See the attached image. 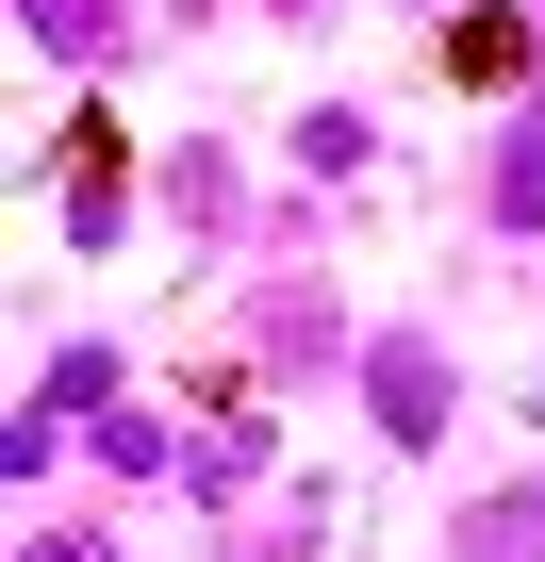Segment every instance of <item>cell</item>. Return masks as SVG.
<instances>
[{
    "mask_svg": "<svg viewBox=\"0 0 545 562\" xmlns=\"http://www.w3.org/2000/svg\"><path fill=\"white\" fill-rule=\"evenodd\" d=\"M34 397H50V414H116V348H50Z\"/></svg>",
    "mask_w": 545,
    "mask_h": 562,
    "instance_id": "cell-12",
    "label": "cell"
},
{
    "mask_svg": "<svg viewBox=\"0 0 545 562\" xmlns=\"http://www.w3.org/2000/svg\"><path fill=\"white\" fill-rule=\"evenodd\" d=\"M248 348L282 364V381H315V364H364V348H348V315H331V281H264V299H248Z\"/></svg>",
    "mask_w": 545,
    "mask_h": 562,
    "instance_id": "cell-3",
    "label": "cell"
},
{
    "mask_svg": "<svg viewBox=\"0 0 545 562\" xmlns=\"http://www.w3.org/2000/svg\"><path fill=\"white\" fill-rule=\"evenodd\" d=\"M413 18H446V0H413Z\"/></svg>",
    "mask_w": 545,
    "mask_h": 562,
    "instance_id": "cell-14",
    "label": "cell"
},
{
    "mask_svg": "<svg viewBox=\"0 0 545 562\" xmlns=\"http://www.w3.org/2000/svg\"><path fill=\"white\" fill-rule=\"evenodd\" d=\"M364 414H381V447H446V414H463L446 348H430V331H381V348H364Z\"/></svg>",
    "mask_w": 545,
    "mask_h": 562,
    "instance_id": "cell-1",
    "label": "cell"
},
{
    "mask_svg": "<svg viewBox=\"0 0 545 562\" xmlns=\"http://www.w3.org/2000/svg\"><path fill=\"white\" fill-rule=\"evenodd\" d=\"M364 166H381V133H364L348 100H315V116H298V182H364Z\"/></svg>",
    "mask_w": 545,
    "mask_h": 562,
    "instance_id": "cell-9",
    "label": "cell"
},
{
    "mask_svg": "<svg viewBox=\"0 0 545 562\" xmlns=\"http://www.w3.org/2000/svg\"><path fill=\"white\" fill-rule=\"evenodd\" d=\"M83 447H100L116 480H182V430H166V414H83Z\"/></svg>",
    "mask_w": 545,
    "mask_h": 562,
    "instance_id": "cell-10",
    "label": "cell"
},
{
    "mask_svg": "<svg viewBox=\"0 0 545 562\" xmlns=\"http://www.w3.org/2000/svg\"><path fill=\"white\" fill-rule=\"evenodd\" d=\"M18 562H116V529H34Z\"/></svg>",
    "mask_w": 545,
    "mask_h": 562,
    "instance_id": "cell-13",
    "label": "cell"
},
{
    "mask_svg": "<svg viewBox=\"0 0 545 562\" xmlns=\"http://www.w3.org/2000/svg\"><path fill=\"white\" fill-rule=\"evenodd\" d=\"M446 562H545V480H529V496H479Z\"/></svg>",
    "mask_w": 545,
    "mask_h": 562,
    "instance_id": "cell-8",
    "label": "cell"
},
{
    "mask_svg": "<svg viewBox=\"0 0 545 562\" xmlns=\"http://www.w3.org/2000/svg\"><path fill=\"white\" fill-rule=\"evenodd\" d=\"M166 215L182 232H231V149H166Z\"/></svg>",
    "mask_w": 545,
    "mask_h": 562,
    "instance_id": "cell-11",
    "label": "cell"
},
{
    "mask_svg": "<svg viewBox=\"0 0 545 562\" xmlns=\"http://www.w3.org/2000/svg\"><path fill=\"white\" fill-rule=\"evenodd\" d=\"M479 215H496L512 248H545V116H512V133H496V166H479Z\"/></svg>",
    "mask_w": 545,
    "mask_h": 562,
    "instance_id": "cell-5",
    "label": "cell"
},
{
    "mask_svg": "<svg viewBox=\"0 0 545 562\" xmlns=\"http://www.w3.org/2000/svg\"><path fill=\"white\" fill-rule=\"evenodd\" d=\"M264 447H282L264 414H231V430H182V496H248V480H264Z\"/></svg>",
    "mask_w": 545,
    "mask_h": 562,
    "instance_id": "cell-7",
    "label": "cell"
},
{
    "mask_svg": "<svg viewBox=\"0 0 545 562\" xmlns=\"http://www.w3.org/2000/svg\"><path fill=\"white\" fill-rule=\"evenodd\" d=\"M116 232H133V133L83 116L67 133V248H116Z\"/></svg>",
    "mask_w": 545,
    "mask_h": 562,
    "instance_id": "cell-4",
    "label": "cell"
},
{
    "mask_svg": "<svg viewBox=\"0 0 545 562\" xmlns=\"http://www.w3.org/2000/svg\"><path fill=\"white\" fill-rule=\"evenodd\" d=\"M18 34H34L50 67H116V50H133V0H18Z\"/></svg>",
    "mask_w": 545,
    "mask_h": 562,
    "instance_id": "cell-6",
    "label": "cell"
},
{
    "mask_svg": "<svg viewBox=\"0 0 545 562\" xmlns=\"http://www.w3.org/2000/svg\"><path fill=\"white\" fill-rule=\"evenodd\" d=\"M463 100H512L529 67H545V0H479V18H446V50H430Z\"/></svg>",
    "mask_w": 545,
    "mask_h": 562,
    "instance_id": "cell-2",
    "label": "cell"
}]
</instances>
